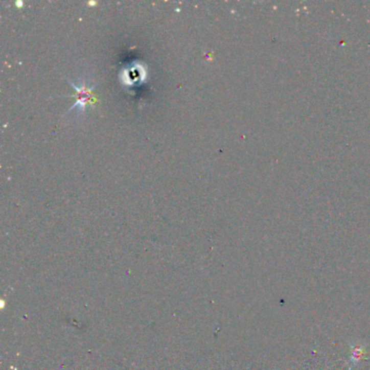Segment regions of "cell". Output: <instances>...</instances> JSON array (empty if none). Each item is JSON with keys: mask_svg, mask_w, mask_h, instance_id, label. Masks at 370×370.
<instances>
[{"mask_svg": "<svg viewBox=\"0 0 370 370\" xmlns=\"http://www.w3.org/2000/svg\"><path fill=\"white\" fill-rule=\"evenodd\" d=\"M74 87V89L76 90L75 96H73L74 98L76 99L75 104L70 110H73L75 108H78L81 110H84L87 105L89 104H96L97 102V97L91 92L90 87H88L87 85L83 84V85H74L73 83H71Z\"/></svg>", "mask_w": 370, "mask_h": 370, "instance_id": "obj_1", "label": "cell"}]
</instances>
